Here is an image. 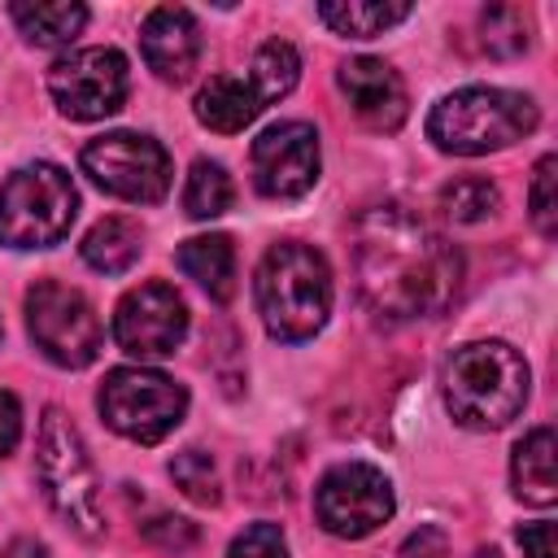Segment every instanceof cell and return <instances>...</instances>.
<instances>
[{
	"mask_svg": "<svg viewBox=\"0 0 558 558\" xmlns=\"http://www.w3.org/2000/svg\"><path fill=\"white\" fill-rule=\"evenodd\" d=\"M170 480L183 488V497H192L196 506H218L222 501V484H218V466L209 453L201 449H183L170 458Z\"/></svg>",
	"mask_w": 558,
	"mask_h": 558,
	"instance_id": "cell-25",
	"label": "cell"
},
{
	"mask_svg": "<svg viewBox=\"0 0 558 558\" xmlns=\"http://www.w3.org/2000/svg\"><path fill=\"white\" fill-rule=\"evenodd\" d=\"M26 327H31V340L35 349L65 366V371H83L100 357V344H105V327L92 310V301L61 283V279H39L31 283L26 292Z\"/></svg>",
	"mask_w": 558,
	"mask_h": 558,
	"instance_id": "cell-8",
	"label": "cell"
},
{
	"mask_svg": "<svg viewBox=\"0 0 558 558\" xmlns=\"http://www.w3.org/2000/svg\"><path fill=\"white\" fill-rule=\"evenodd\" d=\"M231 201H235L231 174L218 161H209V157L192 161L187 183H183V209H187V218H218V214L231 209Z\"/></svg>",
	"mask_w": 558,
	"mask_h": 558,
	"instance_id": "cell-23",
	"label": "cell"
},
{
	"mask_svg": "<svg viewBox=\"0 0 558 558\" xmlns=\"http://www.w3.org/2000/svg\"><path fill=\"white\" fill-rule=\"evenodd\" d=\"M497 205H501V196L488 179H453L440 192V209L453 222H484L488 214H497Z\"/></svg>",
	"mask_w": 558,
	"mask_h": 558,
	"instance_id": "cell-26",
	"label": "cell"
},
{
	"mask_svg": "<svg viewBox=\"0 0 558 558\" xmlns=\"http://www.w3.org/2000/svg\"><path fill=\"white\" fill-rule=\"evenodd\" d=\"M35 480L44 488V501L52 506L57 519H65L78 536H100L105 532V506H100V484L96 466L83 449L78 427L65 418V410H44L39 423V445H35Z\"/></svg>",
	"mask_w": 558,
	"mask_h": 558,
	"instance_id": "cell-5",
	"label": "cell"
},
{
	"mask_svg": "<svg viewBox=\"0 0 558 558\" xmlns=\"http://www.w3.org/2000/svg\"><path fill=\"white\" fill-rule=\"evenodd\" d=\"M336 83L349 96L353 113L371 131H397L405 122V113H410V96H405L401 74L379 57H349L340 65Z\"/></svg>",
	"mask_w": 558,
	"mask_h": 558,
	"instance_id": "cell-14",
	"label": "cell"
},
{
	"mask_svg": "<svg viewBox=\"0 0 558 558\" xmlns=\"http://www.w3.org/2000/svg\"><path fill=\"white\" fill-rule=\"evenodd\" d=\"M9 17H13V26L22 31L26 44H35V48H65L87 26V4L35 0V4H9Z\"/></svg>",
	"mask_w": 558,
	"mask_h": 558,
	"instance_id": "cell-19",
	"label": "cell"
},
{
	"mask_svg": "<svg viewBox=\"0 0 558 558\" xmlns=\"http://www.w3.org/2000/svg\"><path fill=\"white\" fill-rule=\"evenodd\" d=\"M318 131L301 118L292 122H275L266 126L253 148H248V166H253V187L266 201H296L318 183Z\"/></svg>",
	"mask_w": 558,
	"mask_h": 558,
	"instance_id": "cell-13",
	"label": "cell"
},
{
	"mask_svg": "<svg viewBox=\"0 0 558 558\" xmlns=\"http://www.w3.org/2000/svg\"><path fill=\"white\" fill-rule=\"evenodd\" d=\"M353 279L357 296L379 318H432L453 301L462 257L410 209L375 205L353 222Z\"/></svg>",
	"mask_w": 558,
	"mask_h": 558,
	"instance_id": "cell-1",
	"label": "cell"
},
{
	"mask_svg": "<svg viewBox=\"0 0 558 558\" xmlns=\"http://www.w3.org/2000/svg\"><path fill=\"white\" fill-rule=\"evenodd\" d=\"M4 558H48V549H44L39 541H31V536H22V541H13V545L4 549Z\"/></svg>",
	"mask_w": 558,
	"mask_h": 558,
	"instance_id": "cell-31",
	"label": "cell"
},
{
	"mask_svg": "<svg viewBox=\"0 0 558 558\" xmlns=\"http://www.w3.org/2000/svg\"><path fill=\"white\" fill-rule=\"evenodd\" d=\"M262 109H266V100L257 96L253 78H240V74H214L196 92V118H201V126H209L218 135L244 131Z\"/></svg>",
	"mask_w": 558,
	"mask_h": 558,
	"instance_id": "cell-17",
	"label": "cell"
},
{
	"mask_svg": "<svg viewBox=\"0 0 558 558\" xmlns=\"http://www.w3.org/2000/svg\"><path fill=\"white\" fill-rule=\"evenodd\" d=\"M96 405H100V418L118 436H126L135 445H157L183 423L187 388L148 366H118L105 375Z\"/></svg>",
	"mask_w": 558,
	"mask_h": 558,
	"instance_id": "cell-7",
	"label": "cell"
},
{
	"mask_svg": "<svg viewBox=\"0 0 558 558\" xmlns=\"http://www.w3.org/2000/svg\"><path fill=\"white\" fill-rule=\"evenodd\" d=\"M74 214V179L52 161H31L0 183V244L9 248H48L65 240Z\"/></svg>",
	"mask_w": 558,
	"mask_h": 558,
	"instance_id": "cell-6",
	"label": "cell"
},
{
	"mask_svg": "<svg viewBox=\"0 0 558 558\" xmlns=\"http://www.w3.org/2000/svg\"><path fill=\"white\" fill-rule=\"evenodd\" d=\"M22 440V405L13 392L0 388V458H9Z\"/></svg>",
	"mask_w": 558,
	"mask_h": 558,
	"instance_id": "cell-29",
	"label": "cell"
},
{
	"mask_svg": "<svg viewBox=\"0 0 558 558\" xmlns=\"http://www.w3.org/2000/svg\"><path fill=\"white\" fill-rule=\"evenodd\" d=\"M480 44L488 57H519L527 48V13L514 4H493L480 13Z\"/></svg>",
	"mask_w": 558,
	"mask_h": 558,
	"instance_id": "cell-24",
	"label": "cell"
},
{
	"mask_svg": "<svg viewBox=\"0 0 558 558\" xmlns=\"http://www.w3.org/2000/svg\"><path fill=\"white\" fill-rule=\"evenodd\" d=\"M558 157H541L536 161V174H532V187H527V209H532V222L541 235H554L558 231Z\"/></svg>",
	"mask_w": 558,
	"mask_h": 558,
	"instance_id": "cell-27",
	"label": "cell"
},
{
	"mask_svg": "<svg viewBox=\"0 0 558 558\" xmlns=\"http://www.w3.org/2000/svg\"><path fill=\"white\" fill-rule=\"evenodd\" d=\"M397 510V493L388 475L371 462H336L314 488V514L331 536L357 541L388 523Z\"/></svg>",
	"mask_w": 558,
	"mask_h": 558,
	"instance_id": "cell-11",
	"label": "cell"
},
{
	"mask_svg": "<svg viewBox=\"0 0 558 558\" xmlns=\"http://www.w3.org/2000/svg\"><path fill=\"white\" fill-rule=\"evenodd\" d=\"M183 336H187V305L161 279L131 288L113 310V340L122 353H131L140 362L170 357L183 344Z\"/></svg>",
	"mask_w": 558,
	"mask_h": 558,
	"instance_id": "cell-12",
	"label": "cell"
},
{
	"mask_svg": "<svg viewBox=\"0 0 558 558\" xmlns=\"http://www.w3.org/2000/svg\"><path fill=\"white\" fill-rule=\"evenodd\" d=\"M514 536H519V545H523L527 558H554V523L536 519V523H523Z\"/></svg>",
	"mask_w": 558,
	"mask_h": 558,
	"instance_id": "cell-30",
	"label": "cell"
},
{
	"mask_svg": "<svg viewBox=\"0 0 558 558\" xmlns=\"http://www.w3.org/2000/svg\"><path fill=\"white\" fill-rule=\"evenodd\" d=\"M126 92L131 70L118 48H74L48 70V96L70 122H100L118 113Z\"/></svg>",
	"mask_w": 558,
	"mask_h": 558,
	"instance_id": "cell-10",
	"label": "cell"
},
{
	"mask_svg": "<svg viewBox=\"0 0 558 558\" xmlns=\"http://www.w3.org/2000/svg\"><path fill=\"white\" fill-rule=\"evenodd\" d=\"M253 296L275 340H310L331 314V266L314 244L279 240L257 266Z\"/></svg>",
	"mask_w": 558,
	"mask_h": 558,
	"instance_id": "cell-2",
	"label": "cell"
},
{
	"mask_svg": "<svg viewBox=\"0 0 558 558\" xmlns=\"http://www.w3.org/2000/svg\"><path fill=\"white\" fill-rule=\"evenodd\" d=\"M78 253H83V262H87L92 270H100V275H122V270H131V266L140 262V253H144V231H140L135 218L113 214V218H100V222L83 235Z\"/></svg>",
	"mask_w": 558,
	"mask_h": 558,
	"instance_id": "cell-20",
	"label": "cell"
},
{
	"mask_svg": "<svg viewBox=\"0 0 558 558\" xmlns=\"http://www.w3.org/2000/svg\"><path fill=\"white\" fill-rule=\"evenodd\" d=\"M318 17L336 31V35H349V39H375L384 35L388 26L405 22L410 17V4H388V0H323L318 4Z\"/></svg>",
	"mask_w": 558,
	"mask_h": 558,
	"instance_id": "cell-21",
	"label": "cell"
},
{
	"mask_svg": "<svg viewBox=\"0 0 558 558\" xmlns=\"http://www.w3.org/2000/svg\"><path fill=\"white\" fill-rule=\"evenodd\" d=\"M248 78L257 87V96L270 105V100H283L296 78H301V57L288 39H266L257 52H253V65H248Z\"/></svg>",
	"mask_w": 558,
	"mask_h": 558,
	"instance_id": "cell-22",
	"label": "cell"
},
{
	"mask_svg": "<svg viewBox=\"0 0 558 558\" xmlns=\"http://www.w3.org/2000/svg\"><path fill=\"white\" fill-rule=\"evenodd\" d=\"M140 52L166 83H187L201 61V26L183 4H161L140 26Z\"/></svg>",
	"mask_w": 558,
	"mask_h": 558,
	"instance_id": "cell-15",
	"label": "cell"
},
{
	"mask_svg": "<svg viewBox=\"0 0 558 558\" xmlns=\"http://www.w3.org/2000/svg\"><path fill=\"white\" fill-rule=\"evenodd\" d=\"M510 484L523 506H554L558 501V449H554V427H532L510 458Z\"/></svg>",
	"mask_w": 558,
	"mask_h": 558,
	"instance_id": "cell-16",
	"label": "cell"
},
{
	"mask_svg": "<svg viewBox=\"0 0 558 558\" xmlns=\"http://www.w3.org/2000/svg\"><path fill=\"white\" fill-rule=\"evenodd\" d=\"M541 122L532 96L510 87H458L427 113V140L453 157H484L527 140Z\"/></svg>",
	"mask_w": 558,
	"mask_h": 558,
	"instance_id": "cell-4",
	"label": "cell"
},
{
	"mask_svg": "<svg viewBox=\"0 0 558 558\" xmlns=\"http://www.w3.org/2000/svg\"><path fill=\"white\" fill-rule=\"evenodd\" d=\"M227 558H288V541H283L279 523H248L231 541Z\"/></svg>",
	"mask_w": 558,
	"mask_h": 558,
	"instance_id": "cell-28",
	"label": "cell"
},
{
	"mask_svg": "<svg viewBox=\"0 0 558 558\" xmlns=\"http://www.w3.org/2000/svg\"><path fill=\"white\" fill-rule=\"evenodd\" d=\"M527 362L506 340H471L445 362V405L471 432H497L527 405Z\"/></svg>",
	"mask_w": 558,
	"mask_h": 558,
	"instance_id": "cell-3",
	"label": "cell"
},
{
	"mask_svg": "<svg viewBox=\"0 0 558 558\" xmlns=\"http://www.w3.org/2000/svg\"><path fill=\"white\" fill-rule=\"evenodd\" d=\"M174 262L214 301H231L235 296V244L227 235H192V240L179 244Z\"/></svg>",
	"mask_w": 558,
	"mask_h": 558,
	"instance_id": "cell-18",
	"label": "cell"
},
{
	"mask_svg": "<svg viewBox=\"0 0 558 558\" xmlns=\"http://www.w3.org/2000/svg\"><path fill=\"white\" fill-rule=\"evenodd\" d=\"M78 161H83V174L100 192H109L118 201H131V205H157L170 192V179H174L170 153L153 135H140V131L96 135L92 144H83Z\"/></svg>",
	"mask_w": 558,
	"mask_h": 558,
	"instance_id": "cell-9",
	"label": "cell"
}]
</instances>
